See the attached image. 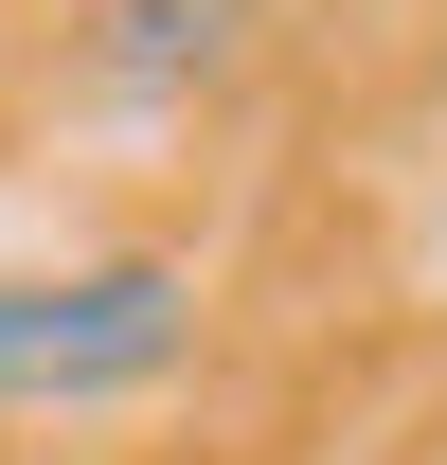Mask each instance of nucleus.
Segmentation results:
<instances>
[{"mask_svg": "<svg viewBox=\"0 0 447 465\" xmlns=\"http://www.w3.org/2000/svg\"><path fill=\"white\" fill-rule=\"evenodd\" d=\"M197 358V269L179 251H72L0 269V411H125Z\"/></svg>", "mask_w": 447, "mask_h": 465, "instance_id": "f257e3e1", "label": "nucleus"}, {"mask_svg": "<svg viewBox=\"0 0 447 465\" xmlns=\"http://www.w3.org/2000/svg\"><path fill=\"white\" fill-rule=\"evenodd\" d=\"M251 36H269V0H90L72 72H90L108 108H197V90L251 72Z\"/></svg>", "mask_w": 447, "mask_h": 465, "instance_id": "f03ea898", "label": "nucleus"}]
</instances>
